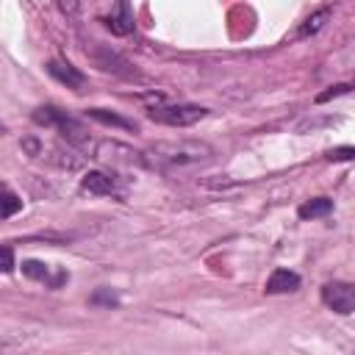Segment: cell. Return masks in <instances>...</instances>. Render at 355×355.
I'll return each mask as SVG.
<instances>
[{
    "label": "cell",
    "instance_id": "obj_1",
    "mask_svg": "<svg viewBox=\"0 0 355 355\" xmlns=\"http://www.w3.org/2000/svg\"><path fill=\"white\" fill-rule=\"evenodd\" d=\"M150 155L155 164H164V166H191V164L211 161L214 150L200 139H178V141H155L150 147Z\"/></svg>",
    "mask_w": 355,
    "mask_h": 355
},
{
    "label": "cell",
    "instance_id": "obj_2",
    "mask_svg": "<svg viewBox=\"0 0 355 355\" xmlns=\"http://www.w3.org/2000/svg\"><path fill=\"white\" fill-rule=\"evenodd\" d=\"M147 116L158 125H169V128H189L197 125L200 119L208 116V108L202 105H191V103H153L147 108Z\"/></svg>",
    "mask_w": 355,
    "mask_h": 355
},
{
    "label": "cell",
    "instance_id": "obj_3",
    "mask_svg": "<svg viewBox=\"0 0 355 355\" xmlns=\"http://www.w3.org/2000/svg\"><path fill=\"white\" fill-rule=\"evenodd\" d=\"M92 158L108 164V166H147V158L136 150H130L128 144L119 141H97L92 144Z\"/></svg>",
    "mask_w": 355,
    "mask_h": 355
},
{
    "label": "cell",
    "instance_id": "obj_4",
    "mask_svg": "<svg viewBox=\"0 0 355 355\" xmlns=\"http://www.w3.org/2000/svg\"><path fill=\"white\" fill-rule=\"evenodd\" d=\"M322 302L341 313V316H349L355 311V283H344V280H330L322 286Z\"/></svg>",
    "mask_w": 355,
    "mask_h": 355
},
{
    "label": "cell",
    "instance_id": "obj_5",
    "mask_svg": "<svg viewBox=\"0 0 355 355\" xmlns=\"http://www.w3.org/2000/svg\"><path fill=\"white\" fill-rule=\"evenodd\" d=\"M55 130H58L69 144H75V147H83V150L92 147V139H89V130L83 128V122H78L75 116H69V114H64V111H61V116H58V122H55Z\"/></svg>",
    "mask_w": 355,
    "mask_h": 355
},
{
    "label": "cell",
    "instance_id": "obj_6",
    "mask_svg": "<svg viewBox=\"0 0 355 355\" xmlns=\"http://www.w3.org/2000/svg\"><path fill=\"white\" fill-rule=\"evenodd\" d=\"M47 72H50L58 83H64L67 89H75V92H80L83 83H86V75H83L78 67H72L69 61H58V58H53V61H47Z\"/></svg>",
    "mask_w": 355,
    "mask_h": 355
},
{
    "label": "cell",
    "instance_id": "obj_7",
    "mask_svg": "<svg viewBox=\"0 0 355 355\" xmlns=\"http://www.w3.org/2000/svg\"><path fill=\"white\" fill-rule=\"evenodd\" d=\"M80 189H86L89 194H105V197H122L116 178L105 175V172H86L80 178Z\"/></svg>",
    "mask_w": 355,
    "mask_h": 355
},
{
    "label": "cell",
    "instance_id": "obj_8",
    "mask_svg": "<svg viewBox=\"0 0 355 355\" xmlns=\"http://www.w3.org/2000/svg\"><path fill=\"white\" fill-rule=\"evenodd\" d=\"M86 55H92V61L100 67V69H105V72H122V75H130L128 69H122V67H128V61L119 55V53H114V50H108V47H92V50H86Z\"/></svg>",
    "mask_w": 355,
    "mask_h": 355
},
{
    "label": "cell",
    "instance_id": "obj_9",
    "mask_svg": "<svg viewBox=\"0 0 355 355\" xmlns=\"http://www.w3.org/2000/svg\"><path fill=\"white\" fill-rule=\"evenodd\" d=\"M300 288V275L291 272V269H275L263 286L266 294H288V291H297Z\"/></svg>",
    "mask_w": 355,
    "mask_h": 355
},
{
    "label": "cell",
    "instance_id": "obj_10",
    "mask_svg": "<svg viewBox=\"0 0 355 355\" xmlns=\"http://www.w3.org/2000/svg\"><path fill=\"white\" fill-rule=\"evenodd\" d=\"M22 275L25 277H31V280H36V283H47V286H61L64 280H67V272H61V275H55L53 277V272H50V266L47 263H42V261H22Z\"/></svg>",
    "mask_w": 355,
    "mask_h": 355
},
{
    "label": "cell",
    "instance_id": "obj_11",
    "mask_svg": "<svg viewBox=\"0 0 355 355\" xmlns=\"http://www.w3.org/2000/svg\"><path fill=\"white\" fill-rule=\"evenodd\" d=\"M105 25L111 28V33L116 36H128L133 31V11L128 6V0H119L116 8L111 11V17H105Z\"/></svg>",
    "mask_w": 355,
    "mask_h": 355
},
{
    "label": "cell",
    "instance_id": "obj_12",
    "mask_svg": "<svg viewBox=\"0 0 355 355\" xmlns=\"http://www.w3.org/2000/svg\"><path fill=\"white\" fill-rule=\"evenodd\" d=\"M86 116L100 122V125H111V128H122V130H136V122L133 119H125L114 111H105V108H86Z\"/></svg>",
    "mask_w": 355,
    "mask_h": 355
},
{
    "label": "cell",
    "instance_id": "obj_13",
    "mask_svg": "<svg viewBox=\"0 0 355 355\" xmlns=\"http://www.w3.org/2000/svg\"><path fill=\"white\" fill-rule=\"evenodd\" d=\"M333 211V200L327 197H313V200H305L300 208H297V216L300 219H319V216H327Z\"/></svg>",
    "mask_w": 355,
    "mask_h": 355
},
{
    "label": "cell",
    "instance_id": "obj_14",
    "mask_svg": "<svg viewBox=\"0 0 355 355\" xmlns=\"http://www.w3.org/2000/svg\"><path fill=\"white\" fill-rule=\"evenodd\" d=\"M327 19H330V8H319V11H313V14L300 25V31L294 33V39H308V36L319 33V31L324 28Z\"/></svg>",
    "mask_w": 355,
    "mask_h": 355
},
{
    "label": "cell",
    "instance_id": "obj_15",
    "mask_svg": "<svg viewBox=\"0 0 355 355\" xmlns=\"http://www.w3.org/2000/svg\"><path fill=\"white\" fill-rule=\"evenodd\" d=\"M19 208H22V200H19V197L6 186V189H3V216L8 219V216H14Z\"/></svg>",
    "mask_w": 355,
    "mask_h": 355
},
{
    "label": "cell",
    "instance_id": "obj_16",
    "mask_svg": "<svg viewBox=\"0 0 355 355\" xmlns=\"http://www.w3.org/2000/svg\"><path fill=\"white\" fill-rule=\"evenodd\" d=\"M352 86H355V83H336V86H330L327 92L316 94V103L322 105V103H327V100H333V97H338V94H347V92H349Z\"/></svg>",
    "mask_w": 355,
    "mask_h": 355
},
{
    "label": "cell",
    "instance_id": "obj_17",
    "mask_svg": "<svg viewBox=\"0 0 355 355\" xmlns=\"http://www.w3.org/2000/svg\"><path fill=\"white\" fill-rule=\"evenodd\" d=\"M116 294L111 288H100L97 294H92V305H116Z\"/></svg>",
    "mask_w": 355,
    "mask_h": 355
},
{
    "label": "cell",
    "instance_id": "obj_18",
    "mask_svg": "<svg viewBox=\"0 0 355 355\" xmlns=\"http://www.w3.org/2000/svg\"><path fill=\"white\" fill-rule=\"evenodd\" d=\"M327 161H355V147H336V150H327Z\"/></svg>",
    "mask_w": 355,
    "mask_h": 355
},
{
    "label": "cell",
    "instance_id": "obj_19",
    "mask_svg": "<svg viewBox=\"0 0 355 355\" xmlns=\"http://www.w3.org/2000/svg\"><path fill=\"white\" fill-rule=\"evenodd\" d=\"M55 3H58L61 14H64V17H69V19H75V17H78V11H80V0H55Z\"/></svg>",
    "mask_w": 355,
    "mask_h": 355
},
{
    "label": "cell",
    "instance_id": "obj_20",
    "mask_svg": "<svg viewBox=\"0 0 355 355\" xmlns=\"http://www.w3.org/2000/svg\"><path fill=\"white\" fill-rule=\"evenodd\" d=\"M3 272H6V275L14 272V250H11V244L3 247Z\"/></svg>",
    "mask_w": 355,
    "mask_h": 355
},
{
    "label": "cell",
    "instance_id": "obj_21",
    "mask_svg": "<svg viewBox=\"0 0 355 355\" xmlns=\"http://www.w3.org/2000/svg\"><path fill=\"white\" fill-rule=\"evenodd\" d=\"M22 147H25V150H28V153H31V155H39V150H42V147H39V141H36V139H25V141H22Z\"/></svg>",
    "mask_w": 355,
    "mask_h": 355
}]
</instances>
